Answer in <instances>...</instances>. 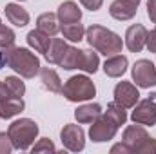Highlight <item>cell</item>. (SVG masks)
Returning a JSON list of instances; mask_svg holds the SVG:
<instances>
[{"instance_id": "6da1fadb", "label": "cell", "mask_w": 156, "mask_h": 154, "mask_svg": "<svg viewBox=\"0 0 156 154\" xmlns=\"http://www.w3.org/2000/svg\"><path fill=\"white\" fill-rule=\"evenodd\" d=\"M85 40L96 53H102L105 56H113V54L122 53V47H123V42L116 33H113L111 29L98 26V24L85 29Z\"/></svg>"}, {"instance_id": "7a4b0ae2", "label": "cell", "mask_w": 156, "mask_h": 154, "mask_svg": "<svg viewBox=\"0 0 156 154\" xmlns=\"http://www.w3.org/2000/svg\"><path fill=\"white\" fill-rule=\"evenodd\" d=\"M5 62L7 65L16 71L22 78H35L40 73V60L35 53L26 47H9L5 49Z\"/></svg>"}, {"instance_id": "3957f363", "label": "cell", "mask_w": 156, "mask_h": 154, "mask_svg": "<svg viewBox=\"0 0 156 154\" xmlns=\"http://www.w3.org/2000/svg\"><path fill=\"white\" fill-rule=\"evenodd\" d=\"M98 65H100V58H98V53L93 51V49H83L80 51L76 47H67L62 62H60V67H64L66 71H71V69H82L85 73H96L98 71Z\"/></svg>"}, {"instance_id": "277c9868", "label": "cell", "mask_w": 156, "mask_h": 154, "mask_svg": "<svg viewBox=\"0 0 156 154\" xmlns=\"http://www.w3.org/2000/svg\"><path fill=\"white\" fill-rule=\"evenodd\" d=\"M7 136H9V140H11L15 149L27 151L33 145V142L37 140V136H38V125L31 118L15 120L9 125V129H7Z\"/></svg>"}, {"instance_id": "5b68a950", "label": "cell", "mask_w": 156, "mask_h": 154, "mask_svg": "<svg viewBox=\"0 0 156 154\" xmlns=\"http://www.w3.org/2000/svg\"><path fill=\"white\" fill-rule=\"evenodd\" d=\"M62 94L69 102H85L96 94V87L91 82V78L83 76V75H76V76H71L64 83Z\"/></svg>"}, {"instance_id": "8992f818", "label": "cell", "mask_w": 156, "mask_h": 154, "mask_svg": "<svg viewBox=\"0 0 156 154\" xmlns=\"http://www.w3.org/2000/svg\"><path fill=\"white\" fill-rule=\"evenodd\" d=\"M118 132V123L107 114H100L93 123H91V129H89V138L96 143H102V142H109L116 136Z\"/></svg>"}, {"instance_id": "52a82bcc", "label": "cell", "mask_w": 156, "mask_h": 154, "mask_svg": "<svg viewBox=\"0 0 156 154\" xmlns=\"http://www.w3.org/2000/svg\"><path fill=\"white\" fill-rule=\"evenodd\" d=\"M133 80L136 82L138 87L151 89L156 85V67L151 60H136L133 65Z\"/></svg>"}, {"instance_id": "ba28073f", "label": "cell", "mask_w": 156, "mask_h": 154, "mask_svg": "<svg viewBox=\"0 0 156 154\" xmlns=\"http://www.w3.org/2000/svg\"><path fill=\"white\" fill-rule=\"evenodd\" d=\"M60 140H62V145L71 151V152H80L83 151L85 147V134H83V129L80 125L75 123H67L64 125L62 132H60Z\"/></svg>"}, {"instance_id": "9c48e42d", "label": "cell", "mask_w": 156, "mask_h": 154, "mask_svg": "<svg viewBox=\"0 0 156 154\" xmlns=\"http://www.w3.org/2000/svg\"><path fill=\"white\" fill-rule=\"evenodd\" d=\"M131 120L134 123H140V125H145V127H153L156 123V102L153 96L138 102L134 105V111L131 114Z\"/></svg>"}, {"instance_id": "30bf717a", "label": "cell", "mask_w": 156, "mask_h": 154, "mask_svg": "<svg viewBox=\"0 0 156 154\" xmlns=\"http://www.w3.org/2000/svg\"><path fill=\"white\" fill-rule=\"evenodd\" d=\"M140 100V93L131 82H118L115 87V102L123 109H133Z\"/></svg>"}, {"instance_id": "8fae6325", "label": "cell", "mask_w": 156, "mask_h": 154, "mask_svg": "<svg viewBox=\"0 0 156 154\" xmlns=\"http://www.w3.org/2000/svg\"><path fill=\"white\" fill-rule=\"evenodd\" d=\"M24 111V100L18 96L9 94L0 82V118L2 120H9L13 116H16L18 113Z\"/></svg>"}, {"instance_id": "7c38bea8", "label": "cell", "mask_w": 156, "mask_h": 154, "mask_svg": "<svg viewBox=\"0 0 156 154\" xmlns=\"http://www.w3.org/2000/svg\"><path fill=\"white\" fill-rule=\"evenodd\" d=\"M147 29L142 26V24H133L127 33H125V47L131 51V53H140L144 47H145V42H147Z\"/></svg>"}, {"instance_id": "4fadbf2b", "label": "cell", "mask_w": 156, "mask_h": 154, "mask_svg": "<svg viewBox=\"0 0 156 154\" xmlns=\"http://www.w3.org/2000/svg\"><path fill=\"white\" fill-rule=\"evenodd\" d=\"M149 138V134H147V131L140 125V123H136V125H129L127 129H125V132H123V143L131 149V152H136V149L145 142Z\"/></svg>"}, {"instance_id": "5bb4252c", "label": "cell", "mask_w": 156, "mask_h": 154, "mask_svg": "<svg viewBox=\"0 0 156 154\" xmlns=\"http://www.w3.org/2000/svg\"><path fill=\"white\" fill-rule=\"evenodd\" d=\"M138 11V5L129 2V0H115L109 7V15L115 18V20H120V22H125V20H131L134 18Z\"/></svg>"}, {"instance_id": "9a60e30c", "label": "cell", "mask_w": 156, "mask_h": 154, "mask_svg": "<svg viewBox=\"0 0 156 154\" xmlns=\"http://www.w3.org/2000/svg\"><path fill=\"white\" fill-rule=\"evenodd\" d=\"M56 16H58V20H60V24L80 22V20H82V9L78 7L76 2L67 0V2H64V4H60V5H58Z\"/></svg>"}, {"instance_id": "2e32d148", "label": "cell", "mask_w": 156, "mask_h": 154, "mask_svg": "<svg viewBox=\"0 0 156 154\" xmlns=\"http://www.w3.org/2000/svg\"><path fill=\"white\" fill-rule=\"evenodd\" d=\"M127 65H129L127 56H123V54H113V56H109V58L105 60V64H104V73L111 78H120L125 71H127Z\"/></svg>"}, {"instance_id": "e0dca14e", "label": "cell", "mask_w": 156, "mask_h": 154, "mask_svg": "<svg viewBox=\"0 0 156 154\" xmlns=\"http://www.w3.org/2000/svg\"><path fill=\"white\" fill-rule=\"evenodd\" d=\"M5 18L9 24L16 27H24L29 24V13L20 4H7L5 5Z\"/></svg>"}, {"instance_id": "ac0fdd59", "label": "cell", "mask_w": 156, "mask_h": 154, "mask_svg": "<svg viewBox=\"0 0 156 154\" xmlns=\"http://www.w3.org/2000/svg\"><path fill=\"white\" fill-rule=\"evenodd\" d=\"M40 80H42V85L49 91V93H56V94H62V80L58 76V73L51 67H42L40 69Z\"/></svg>"}, {"instance_id": "d6986e66", "label": "cell", "mask_w": 156, "mask_h": 154, "mask_svg": "<svg viewBox=\"0 0 156 154\" xmlns=\"http://www.w3.org/2000/svg\"><path fill=\"white\" fill-rule=\"evenodd\" d=\"M51 42H53V37L45 35V33L40 31V29H33V31L27 33V44H29L37 53L45 54L47 49H49V45H51Z\"/></svg>"}, {"instance_id": "ffe728a7", "label": "cell", "mask_w": 156, "mask_h": 154, "mask_svg": "<svg viewBox=\"0 0 156 154\" xmlns=\"http://www.w3.org/2000/svg\"><path fill=\"white\" fill-rule=\"evenodd\" d=\"M37 29L44 31L49 37H55L60 31V20L55 13H44L37 18Z\"/></svg>"}, {"instance_id": "44dd1931", "label": "cell", "mask_w": 156, "mask_h": 154, "mask_svg": "<svg viewBox=\"0 0 156 154\" xmlns=\"http://www.w3.org/2000/svg\"><path fill=\"white\" fill-rule=\"evenodd\" d=\"M67 47H69V45L66 44V38H53L49 49H47V53H45L44 56H45V60H47L49 64L60 65V62H62V58H64Z\"/></svg>"}, {"instance_id": "7402d4cb", "label": "cell", "mask_w": 156, "mask_h": 154, "mask_svg": "<svg viewBox=\"0 0 156 154\" xmlns=\"http://www.w3.org/2000/svg\"><path fill=\"white\" fill-rule=\"evenodd\" d=\"M102 113L104 111L100 103H85L75 111V118L78 120V123H93Z\"/></svg>"}, {"instance_id": "603a6c76", "label": "cell", "mask_w": 156, "mask_h": 154, "mask_svg": "<svg viewBox=\"0 0 156 154\" xmlns=\"http://www.w3.org/2000/svg\"><path fill=\"white\" fill-rule=\"evenodd\" d=\"M60 31L64 35V38L69 42H80L85 37V27L80 22H71V24H62Z\"/></svg>"}, {"instance_id": "cb8c5ba5", "label": "cell", "mask_w": 156, "mask_h": 154, "mask_svg": "<svg viewBox=\"0 0 156 154\" xmlns=\"http://www.w3.org/2000/svg\"><path fill=\"white\" fill-rule=\"evenodd\" d=\"M2 87H4L9 94L18 96V98H22L24 93H26V85H24V82H22L20 78H16V76H7L4 82H2Z\"/></svg>"}, {"instance_id": "d4e9b609", "label": "cell", "mask_w": 156, "mask_h": 154, "mask_svg": "<svg viewBox=\"0 0 156 154\" xmlns=\"http://www.w3.org/2000/svg\"><path fill=\"white\" fill-rule=\"evenodd\" d=\"M105 114L111 116V118H113V120L118 123V127H120V125H123V123L127 121L125 109H123V107H120L116 102H111V103L107 105V111H105Z\"/></svg>"}, {"instance_id": "484cf974", "label": "cell", "mask_w": 156, "mask_h": 154, "mask_svg": "<svg viewBox=\"0 0 156 154\" xmlns=\"http://www.w3.org/2000/svg\"><path fill=\"white\" fill-rule=\"evenodd\" d=\"M15 33H13V29H9V27H5L4 24H0V49H9V47H13L15 45Z\"/></svg>"}, {"instance_id": "4316f807", "label": "cell", "mask_w": 156, "mask_h": 154, "mask_svg": "<svg viewBox=\"0 0 156 154\" xmlns=\"http://www.w3.org/2000/svg\"><path fill=\"white\" fill-rule=\"evenodd\" d=\"M33 152H55L56 151V147H55V143L49 140V138H40L38 143H35L33 145V149H31Z\"/></svg>"}, {"instance_id": "83f0119b", "label": "cell", "mask_w": 156, "mask_h": 154, "mask_svg": "<svg viewBox=\"0 0 156 154\" xmlns=\"http://www.w3.org/2000/svg\"><path fill=\"white\" fill-rule=\"evenodd\" d=\"M13 149H15V147H13L9 136H7L5 132H0V154H9Z\"/></svg>"}, {"instance_id": "f1b7e54d", "label": "cell", "mask_w": 156, "mask_h": 154, "mask_svg": "<svg viewBox=\"0 0 156 154\" xmlns=\"http://www.w3.org/2000/svg\"><path fill=\"white\" fill-rule=\"evenodd\" d=\"M136 152H156V140L149 136V138L136 149Z\"/></svg>"}, {"instance_id": "f546056e", "label": "cell", "mask_w": 156, "mask_h": 154, "mask_svg": "<svg viewBox=\"0 0 156 154\" xmlns=\"http://www.w3.org/2000/svg\"><path fill=\"white\" fill-rule=\"evenodd\" d=\"M80 4H82L85 9H89V11H98V9L102 7L104 0H80Z\"/></svg>"}, {"instance_id": "4dcf8cb0", "label": "cell", "mask_w": 156, "mask_h": 154, "mask_svg": "<svg viewBox=\"0 0 156 154\" xmlns=\"http://www.w3.org/2000/svg\"><path fill=\"white\" fill-rule=\"evenodd\" d=\"M145 47H147L151 53H156V27L151 31V33H147V42H145Z\"/></svg>"}, {"instance_id": "1f68e13d", "label": "cell", "mask_w": 156, "mask_h": 154, "mask_svg": "<svg viewBox=\"0 0 156 154\" xmlns=\"http://www.w3.org/2000/svg\"><path fill=\"white\" fill-rule=\"evenodd\" d=\"M147 16L156 24V0H147Z\"/></svg>"}, {"instance_id": "d6a6232c", "label": "cell", "mask_w": 156, "mask_h": 154, "mask_svg": "<svg viewBox=\"0 0 156 154\" xmlns=\"http://www.w3.org/2000/svg\"><path fill=\"white\" fill-rule=\"evenodd\" d=\"M111 152H131V149L122 142V143H118V145H115V147L111 149Z\"/></svg>"}, {"instance_id": "836d02e7", "label": "cell", "mask_w": 156, "mask_h": 154, "mask_svg": "<svg viewBox=\"0 0 156 154\" xmlns=\"http://www.w3.org/2000/svg\"><path fill=\"white\" fill-rule=\"evenodd\" d=\"M5 64H7V62H5V51H2V49H0V69H2Z\"/></svg>"}, {"instance_id": "e575fe53", "label": "cell", "mask_w": 156, "mask_h": 154, "mask_svg": "<svg viewBox=\"0 0 156 154\" xmlns=\"http://www.w3.org/2000/svg\"><path fill=\"white\" fill-rule=\"evenodd\" d=\"M129 2H133V4H136V5H138V4H140L142 0H129Z\"/></svg>"}, {"instance_id": "d590c367", "label": "cell", "mask_w": 156, "mask_h": 154, "mask_svg": "<svg viewBox=\"0 0 156 154\" xmlns=\"http://www.w3.org/2000/svg\"><path fill=\"white\" fill-rule=\"evenodd\" d=\"M20 2H22V0H20Z\"/></svg>"}]
</instances>
